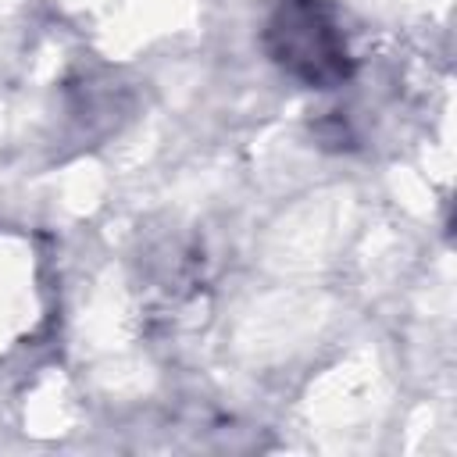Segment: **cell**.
Returning a JSON list of instances; mask_svg holds the SVG:
<instances>
[{
    "instance_id": "cell-1",
    "label": "cell",
    "mask_w": 457,
    "mask_h": 457,
    "mask_svg": "<svg viewBox=\"0 0 457 457\" xmlns=\"http://www.w3.org/2000/svg\"><path fill=\"white\" fill-rule=\"evenodd\" d=\"M282 36V61L300 71L303 79L325 82L346 71L343 57L346 50L339 46V36L332 29V21L321 14L318 0H289V7L282 11V21L275 29Z\"/></svg>"
}]
</instances>
